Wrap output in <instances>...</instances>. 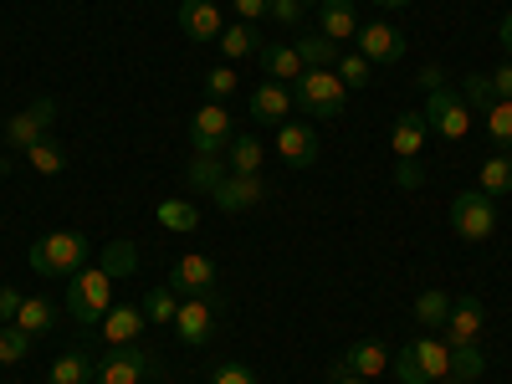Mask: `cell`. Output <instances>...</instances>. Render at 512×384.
Here are the masks:
<instances>
[{
	"label": "cell",
	"instance_id": "6da1fadb",
	"mask_svg": "<svg viewBox=\"0 0 512 384\" xmlns=\"http://www.w3.org/2000/svg\"><path fill=\"white\" fill-rule=\"evenodd\" d=\"M26 256L41 277H77L93 256V241L77 236V231H52V236H36Z\"/></svg>",
	"mask_w": 512,
	"mask_h": 384
},
{
	"label": "cell",
	"instance_id": "7a4b0ae2",
	"mask_svg": "<svg viewBox=\"0 0 512 384\" xmlns=\"http://www.w3.org/2000/svg\"><path fill=\"white\" fill-rule=\"evenodd\" d=\"M113 308V272L98 262V267H82L72 282H67V313H72V323H82V328H93V323H103V313Z\"/></svg>",
	"mask_w": 512,
	"mask_h": 384
},
{
	"label": "cell",
	"instance_id": "3957f363",
	"mask_svg": "<svg viewBox=\"0 0 512 384\" xmlns=\"http://www.w3.org/2000/svg\"><path fill=\"white\" fill-rule=\"evenodd\" d=\"M292 103L303 113H313V118H338L344 103H349V88H344V77H338L333 67H308L303 77H297Z\"/></svg>",
	"mask_w": 512,
	"mask_h": 384
},
{
	"label": "cell",
	"instance_id": "277c9868",
	"mask_svg": "<svg viewBox=\"0 0 512 384\" xmlns=\"http://www.w3.org/2000/svg\"><path fill=\"white\" fill-rule=\"evenodd\" d=\"M420 113H425V123H431V134H441L446 144H461L466 134H472V108H466V98L456 88H431Z\"/></svg>",
	"mask_w": 512,
	"mask_h": 384
},
{
	"label": "cell",
	"instance_id": "5b68a950",
	"mask_svg": "<svg viewBox=\"0 0 512 384\" xmlns=\"http://www.w3.org/2000/svg\"><path fill=\"white\" fill-rule=\"evenodd\" d=\"M451 231L461 236V241H492L497 236V200L492 195H482V190H461L456 200H451Z\"/></svg>",
	"mask_w": 512,
	"mask_h": 384
},
{
	"label": "cell",
	"instance_id": "8992f818",
	"mask_svg": "<svg viewBox=\"0 0 512 384\" xmlns=\"http://www.w3.org/2000/svg\"><path fill=\"white\" fill-rule=\"evenodd\" d=\"M425 139H431V123H425V113H400L395 118V159H400V185L415 190L425 180V169H420V149Z\"/></svg>",
	"mask_w": 512,
	"mask_h": 384
},
{
	"label": "cell",
	"instance_id": "52a82bcc",
	"mask_svg": "<svg viewBox=\"0 0 512 384\" xmlns=\"http://www.w3.org/2000/svg\"><path fill=\"white\" fill-rule=\"evenodd\" d=\"M154 369H159L154 349H144V344H118L108 359H98L93 384H144Z\"/></svg>",
	"mask_w": 512,
	"mask_h": 384
},
{
	"label": "cell",
	"instance_id": "ba28073f",
	"mask_svg": "<svg viewBox=\"0 0 512 384\" xmlns=\"http://www.w3.org/2000/svg\"><path fill=\"white\" fill-rule=\"evenodd\" d=\"M52 123H57V98H36L31 108L11 113V123H6V134H0V144L16 149V154H26L31 144L47 139V128H52Z\"/></svg>",
	"mask_w": 512,
	"mask_h": 384
},
{
	"label": "cell",
	"instance_id": "9c48e42d",
	"mask_svg": "<svg viewBox=\"0 0 512 384\" xmlns=\"http://www.w3.org/2000/svg\"><path fill=\"white\" fill-rule=\"evenodd\" d=\"M216 313H221V297H216V292L185 297L180 313H175V333H180V344L205 349V344H210V333H216Z\"/></svg>",
	"mask_w": 512,
	"mask_h": 384
},
{
	"label": "cell",
	"instance_id": "30bf717a",
	"mask_svg": "<svg viewBox=\"0 0 512 384\" xmlns=\"http://www.w3.org/2000/svg\"><path fill=\"white\" fill-rule=\"evenodd\" d=\"M236 139V123L226 113V103H205L195 118H190V149L195 154H226Z\"/></svg>",
	"mask_w": 512,
	"mask_h": 384
},
{
	"label": "cell",
	"instance_id": "8fae6325",
	"mask_svg": "<svg viewBox=\"0 0 512 384\" xmlns=\"http://www.w3.org/2000/svg\"><path fill=\"white\" fill-rule=\"evenodd\" d=\"M354 41H359V57H364L369 67H390V62L405 57V31L390 26V21H369V26H359Z\"/></svg>",
	"mask_w": 512,
	"mask_h": 384
},
{
	"label": "cell",
	"instance_id": "7c38bea8",
	"mask_svg": "<svg viewBox=\"0 0 512 384\" xmlns=\"http://www.w3.org/2000/svg\"><path fill=\"white\" fill-rule=\"evenodd\" d=\"M272 190L262 175H226L216 190H210V200H216V210H251V205H262Z\"/></svg>",
	"mask_w": 512,
	"mask_h": 384
},
{
	"label": "cell",
	"instance_id": "4fadbf2b",
	"mask_svg": "<svg viewBox=\"0 0 512 384\" xmlns=\"http://www.w3.org/2000/svg\"><path fill=\"white\" fill-rule=\"evenodd\" d=\"M180 31L190 41H221L226 16H221L216 0H180Z\"/></svg>",
	"mask_w": 512,
	"mask_h": 384
},
{
	"label": "cell",
	"instance_id": "5bb4252c",
	"mask_svg": "<svg viewBox=\"0 0 512 384\" xmlns=\"http://www.w3.org/2000/svg\"><path fill=\"white\" fill-rule=\"evenodd\" d=\"M169 287H175L180 297L216 292V262H210V256H200V251L180 256V262H175V272H169Z\"/></svg>",
	"mask_w": 512,
	"mask_h": 384
},
{
	"label": "cell",
	"instance_id": "9a60e30c",
	"mask_svg": "<svg viewBox=\"0 0 512 384\" xmlns=\"http://www.w3.org/2000/svg\"><path fill=\"white\" fill-rule=\"evenodd\" d=\"M297 103H292V93H287V82H256L251 88V118L256 123H267V128H282L287 123V113H292Z\"/></svg>",
	"mask_w": 512,
	"mask_h": 384
},
{
	"label": "cell",
	"instance_id": "2e32d148",
	"mask_svg": "<svg viewBox=\"0 0 512 384\" xmlns=\"http://www.w3.org/2000/svg\"><path fill=\"white\" fill-rule=\"evenodd\" d=\"M482 338V303L472 292L466 297H451V313H446V344L461 349V344H477Z\"/></svg>",
	"mask_w": 512,
	"mask_h": 384
},
{
	"label": "cell",
	"instance_id": "e0dca14e",
	"mask_svg": "<svg viewBox=\"0 0 512 384\" xmlns=\"http://www.w3.org/2000/svg\"><path fill=\"white\" fill-rule=\"evenodd\" d=\"M277 154L292 164V169H313L318 164V134L308 123H282L277 128Z\"/></svg>",
	"mask_w": 512,
	"mask_h": 384
},
{
	"label": "cell",
	"instance_id": "ac0fdd59",
	"mask_svg": "<svg viewBox=\"0 0 512 384\" xmlns=\"http://www.w3.org/2000/svg\"><path fill=\"white\" fill-rule=\"evenodd\" d=\"M405 349L415 354V364H420L425 384H436V379H446V374H451V344H446V338H431V333H420V338H410Z\"/></svg>",
	"mask_w": 512,
	"mask_h": 384
},
{
	"label": "cell",
	"instance_id": "d6986e66",
	"mask_svg": "<svg viewBox=\"0 0 512 384\" xmlns=\"http://www.w3.org/2000/svg\"><path fill=\"white\" fill-rule=\"evenodd\" d=\"M318 26L323 36L333 41H354L359 36V11H354V0H318Z\"/></svg>",
	"mask_w": 512,
	"mask_h": 384
},
{
	"label": "cell",
	"instance_id": "ffe728a7",
	"mask_svg": "<svg viewBox=\"0 0 512 384\" xmlns=\"http://www.w3.org/2000/svg\"><path fill=\"white\" fill-rule=\"evenodd\" d=\"M144 323H149V318H144V308H134V303H123V308H108L98 328H103V338H108V344L118 349V344H139V333H144Z\"/></svg>",
	"mask_w": 512,
	"mask_h": 384
},
{
	"label": "cell",
	"instance_id": "44dd1931",
	"mask_svg": "<svg viewBox=\"0 0 512 384\" xmlns=\"http://www.w3.org/2000/svg\"><path fill=\"white\" fill-rule=\"evenodd\" d=\"M262 72L272 77V82H297L308 67H303V57H297V47H287V41H262Z\"/></svg>",
	"mask_w": 512,
	"mask_h": 384
},
{
	"label": "cell",
	"instance_id": "7402d4cb",
	"mask_svg": "<svg viewBox=\"0 0 512 384\" xmlns=\"http://www.w3.org/2000/svg\"><path fill=\"white\" fill-rule=\"evenodd\" d=\"M344 369L359 374V379H379L384 369H390V354H384V344L364 338V344H349V349H344Z\"/></svg>",
	"mask_w": 512,
	"mask_h": 384
},
{
	"label": "cell",
	"instance_id": "603a6c76",
	"mask_svg": "<svg viewBox=\"0 0 512 384\" xmlns=\"http://www.w3.org/2000/svg\"><path fill=\"white\" fill-rule=\"evenodd\" d=\"M262 139H256V134H236L231 139V149H226V169H231V175H262Z\"/></svg>",
	"mask_w": 512,
	"mask_h": 384
},
{
	"label": "cell",
	"instance_id": "cb8c5ba5",
	"mask_svg": "<svg viewBox=\"0 0 512 384\" xmlns=\"http://www.w3.org/2000/svg\"><path fill=\"white\" fill-rule=\"evenodd\" d=\"M226 175H231V169H226V154H195V159H190V169H185V180H190L200 195H210Z\"/></svg>",
	"mask_w": 512,
	"mask_h": 384
},
{
	"label": "cell",
	"instance_id": "d4e9b609",
	"mask_svg": "<svg viewBox=\"0 0 512 384\" xmlns=\"http://www.w3.org/2000/svg\"><path fill=\"white\" fill-rule=\"evenodd\" d=\"M93 374H98V364L82 349H67L62 359H52V384H93Z\"/></svg>",
	"mask_w": 512,
	"mask_h": 384
},
{
	"label": "cell",
	"instance_id": "484cf974",
	"mask_svg": "<svg viewBox=\"0 0 512 384\" xmlns=\"http://www.w3.org/2000/svg\"><path fill=\"white\" fill-rule=\"evenodd\" d=\"M477 190H482V195H492V200L512 190V154H492V159H482Z\"/></svg>",
	"mask_w": 512,
	"mask_h": 384
},
{
	"label": "cell",
	"instance_id": "4316f807",
	"mask_svg": "<svg viewBox=\"0 0 512 384\" xmlns=\"http://www.w3.org/2000/svg\"><path fill=\"white\" fill-rule=\"evenodd\" d=\"M221 52H226L231 62H241V57H256V52H262V36H256V26L236 21V26H226V31H221Z\"/></svg>",
	"mask_w": 512,
	"mask_h": 384
},
{
	"label": "cell",
	"instance_id": "83f0119b",
	"mask_svg": "<svg viewBox=\"0 0 512 384\" xmlns=\"http://www.w3.org/2000/svg\"><path fill=\"white\" fill-rule=\"evenodd\" d=\"M446 313H451V297H446L441 287H425V292L415 297V318H420V328H446Z\"/></svg>",
	"mask_w": 512,
	"mask_h": 384
},
{
	"label": "cell",
	"instance_id": "f1b7e54d",
	"mask_svg": "<svg viewBox=\"0 0 512 384\" xmlns=\"http://www.w3.org/2000/svg\"><path fill=\"white\" fill-rule=\"evenodd\" d=\"M175 313H180V292L169 287V282L144 292V318H149V323H175Z\"/></svg>",
	"mask_w": 512,
	"mask_h": 384
},
{
	"label": "cell",
	"instance_id": "f546056e",
	"mask_svg": "<svg viewBox=\"0 0 512 384\" xmlns=\"http://www.w3.org/2000/svg\"><path fill=\"white\" fill-rule=\"evenodd\" d=\"M154 216H159V226H169V231H195V226H200V210H195L190 200H164Z\"/></svg>",
	"mask_w": 512,
	"mask_h": 384
},
{
	"label": "cell",
	"instance_id": "4dcf8cb0",
	"mask_svg": "<svg viewBox=\"0 0 512 384\" xmlns=\"http://www.w3.org/2000/svg\"><path fill=\"white\" fill-rule=\"evenodd\" d=\"M297 57H303V67H338V47H333L323 31L297 41Z\"/></svg>",
	"mask_w": 512,
	"mask_h": 384
},
{
	"label": "cell",
	"instance_id": "1f68e13d",
	"mask_svg": "<svg viewBox=\"0 0 512 384\" xmlns=\"http://www.w3.org/2000/svg\"><path fill=\"white\" fill-rule=\"evenodd\" d=\"M487 134H492V144L507 154L512 149V98H497L492 108H487Z\"/></svg>",
	"mask_w": 512,
	"mask_h": 384
},
{
	"label": "cell",
	"instance_id": "d6a6232c",
	"mask_svg": "<svg viewBox=\"0 0 512 384\" xmlns=\"http://www.w3.org/2000/svg\"><path fill=\"white\" fill-rule=\"evenodd\" d=\"M103 267L113 272V282H118V277H134V267H139L134 241H108V246H103Z\"/></svg>",
	"mask_w": 512,
	"mask_h": 384
},
{
	"label": "cell",
	"instance_id": "836d02e7",
	"mask_svg": "<svg viewBox=\"0 0 512 384\" xmlns=\"http://www.w3.org/2000/svg\"><path fill=\"white\" fill-rule=\"evenodd\" d=\"M482 369H487V354H482V344H461V349H451V374H456L461 384H472Z\"/></svg>",
	"mask_w": 512,
	"mask_h": 384
},
{
	"label": "cell",
	"instance_id": "e575fe53",
	"mask_svg": "<svg viewBox=\"0 0 512 384\" xmlns=\"http://www.w3.org/2000/svg\"><path fill=\"white\" fill-rule=\"evenodd\" d=\"M16 328H26L31 338L47 333V328H52V303H47V297H26L21 313H16Z\"/></svg>",
	"mask_w": 512,
	"mask_h": 384
},
{
	"label": "cell",
	"instance_id": "d590c367",
	"mask_svg": "<svg viewBox=\"0 0 512 384\" xmlns=\"http://www.w3.org/2000/svg\"><path fill=\"white\" fill-rule=\"evenodd\" d=\"M31 354V333L16 323H0V364H21Z\"/></svg>",
	"mask_w": 512,
	"mask_h": 384
},
{
	"label": "cell",
	"instance_id": "8d00e7d4",
	"mask_svg": "<svg viewBox=\"0 0 512 384\" xmlns=\"http://www.w3.org/2000/svg\"><path fill=\"white\" fill-rule=\"evenodd\" d=\"M26 159H31V169H36V175H62V169H67V154H62L52 139L31 144V149H26Z\"/></svg>",
	"mask_w": 512,
	"mask_h": 384
},
{
	"label": "cell",
	"instance_id": "74e56055",
	"mask_svg": "<svg viewBox=\"0 0 512 384\" xmlns=\"http://www.w3.org/2000/svg\"><path fill=\"white\" fill-rule=\"evenodd\" d=\"M461 98H466V108H482V113H487V108L497 103L492 82H487L482 72H477V77H461Z\"/></svg>",
	"mask_w": 512,
	"mask_h": 384
},
{
	"label": "cell",
	"instance_id": "f35d334b",
	"mask_svg": "<svg viewBox=\"0 0 512 384\" xmlns=\"http://www.w3.org/2000/svg\"><path fill=\"white\" fill-rule=\"evenodd\" d=\"M338 77H344V88H369L374 67H369L359 52H349V57H338Z\"/></svg>",
	"mask_w": 512,
	"mask_h": 384
},
{
	"label": "cell",
	"instance_id": "ab89813d",
	"mask_svg": "<svg viewBox=\"0 0 512 384\" xmlns=\"http://www.w3.org/2000/svg\"><path fill=\"white\" fill-rule=\"evenodd\" d=\"M231 93H236V72H231V67L205 72V98H210V103H226Z\"/></svg>",
	"mask_w": 512,
	"mask_h": 384
},
{
	"label": "cell",
	"instance_id": "60d3db41",
	"mask_svg": "<svg viewBox=\"0 0 512 384\" xmlns=\"http://www.w3.org/2000/svg\"><path fill=\"white\" fill-rule=\"evenodd\" d=\"M267 16L277 26H303V0H267Z\"/></svg>",
	"mask_w": 512,
	"mask_h": 384
},
{
	"label": "cell",
	"instance_id": "b9f144b4",
	"mask_svg": "<svg viewBox=\"0 0 512 384\" xmlns=\"http://www.w3.org/2000/svg\"><path fill=\"white\" fill-rule=\"evenodd\" d=\"M210 384H256V374L246 369V364H216V374H210Z\"/></svg>",
	"mask_w": 512,
	"mask_h": 384
},
{
	"label": "cell",
	"instance_id": "7bdbcfd3",
	"mask_svg": "<svg viewBox=\"0 0 512 384\" xmlns=\"http://www.w3.org/2000/svg\"><path fill=\"white\" fill-rule=\"evenodd\" d=\"M21 303H26V292H16V287H0V323H16Z\"/></svg>",
	"mask_w": 512,
	"mask_h": 384
},
{
	"label": "cell",
	"instance_id": "ee69618b",
	"mask_svg": "<svg viewBox=\"0 0 512 384\" xmlns=\"http://www.w3.org/2000/svg\"><path fill=\"white\" fill-rule=\"evenodd\" d=\"M231 6H236V16H241L246 26H256V21L267 16V0H231Z\"/></svg>",
	"mask_w": 512,
	"mask_h": 384
},
{
	"label": "cell",
	"instance_id": "f6af8a7d",
	"mask_svg": "<svg viewBox=\"0 0 512 384\" xmlns=\"http://www.w3.org/2000/svg\"><path fill=\"white\" fill-rule=\"evenodd\" d=\"M487 82H492V93H497V98H512V62H502Z\"/></svg>",
	"mask_w": 512,
	"mask_h": 384
},
{
	"label": "cell",
	"instance_id": "bcb514c9",
	"mask_svg": "<svg viewBox=\"0 0 512 384\" xmlns=\"http://www.w3.org/2000/svg\"><path fill=\"white\" fill-rule=\"evenodd\" d=\"M328 384H374V379H359V374H349V369H344V359H333V369H328Z\"/></svg>",
	"mask_w": 512,
	"mask_h": 384
},
{
	"label": "cell",
	"instance_id": "7dc6e473",
	"mask_svg": "<svg viewBox=\"0 0 512 384\" xmlns=\"http://www.w3.org/2000/svg\"><path fill=\"white\" fill-rule=\"evenodd\" d=\"M415 82H420L425 93H431V88H446V72H441V67H425V72H420Z\"/></svg>",
	"mask_w": 512,
	"mask_h": 384
},
{
	"label": "cell",
	"instance_id": "c3c4849f",
	"mask_svg": "<svg viewBox=\"0 0 512 384\" xmlns=\"http://www.w3.org/2000/svg\"><path fill=\"white\" fill-rule=\"evenodd\" d=\"M497 36H502V52H507V57H512V11H507V16H502V26H497Z\"/></svg>",
	"mask_w": 512,
	"mask_h": 384
},
{
	"label": "cell",
	"instance_id": "681fc988",
	"mask_svg": "<svg viewBox=\"0 0 512 384\" xmlns=\"http://www.w3.org/2000/svg\"><path fill=\"white\" fill-rule=\"evenodd\" d=\"M379 11H400V6H415V0H374Z\"/></svg>",
	"mask_w": 512,
	"mask_h": 384
},
{
	"label": "cell",
	"instance_id": "f907efd6",
	"mask_svg": "<svg viewBox=\"0 0 512 384\" xmlns=\"http://www.w3.org/2000/svg\"><path fill=\"white\" fill-rule=\"evenodd\" d=\"M436 384H461V379H456V374H446V379H436Z\"/></svg>",
	"mask_w": 512,
	"mask_h": 384
}]
</instances>
